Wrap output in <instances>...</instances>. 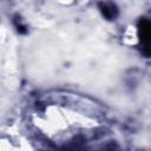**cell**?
I'll list each match as a JSON object with an SVG mask.
<instances>
[{
	"label": "cell",
	"mask_w": 151,
	"mask_h": 151,
	"mask_svg": "<svg viewBox=\"0 0 151 151\" xmlns=\"http://www.w3.org/2000/svg\"><path fill=\"white\" fill-rule=\"evenodd\" d=\"M138 37L140 41V48L144 54H151V20L140 19L138 22Z\"/></svg>",
	"instance_id": "1"
},
{
	"label": "cell",
	"mask_w": 151,
	"mask_h": 151,
	"mask_svg": "<svg viewBox=\"0 0 151 151\" xmlns=\"http://www.w3.org/2000/svg\"><path fill=\"white\" fill-rule=\"evenodd\" d=\"M99 7H100L103 15L109 20H113L118 15L117 6L112 2H101V4H99Z\"/></svg>",
	"instance_id": "2"
}]
</instances>
